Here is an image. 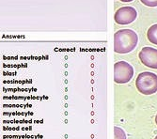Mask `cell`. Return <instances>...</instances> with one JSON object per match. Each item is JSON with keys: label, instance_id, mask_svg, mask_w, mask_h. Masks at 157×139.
Masks as SVG:
<instances>
[{"label": "cell", "instance_id": "obj_1", "mask_svg": "<svg viewBox=\"0 0 157 139\" xmlns=\"http://www.w3.org/2000/svg\"><path fill=\"white\" fill-rule=\"evenodd\" d=\"M138 43V36L132 29H121L114 35V51L124 54L132 52Z\"/></svg>", "mask_w": 157, "mask_h": 139}, {"label": "cell", "instance_id": "obj_2", "mask_svg": "<svg viewBox=\"0 0 157 139\" xmlns=\"http://www.w3.org/2000/svg\"><path fill=\"white\" fill-rule=\"evenodd\" d=\"M136 87L143 95L154 94L157 92V75L151 72L139 73L136 80Z\"/></svg>", "mask_w": 157, "mask_h": 139}, {"label": "cell", "instance_id": "obj_3", "mask_svg": "<svg viewBox=\"0 0 157 139\" xmlns=\"http://www.w3.org/2000/svg\"><path fill=\"white\" fill-rule=\"evenodd\" d=\"M133 66L126 61H118L114 65V81L117 84H126L134 76Z\"/></svg>", "mask_w": 157, "mask_h": 139}, {"label": "cell", "instance_id": "obj_4", "mask_svg": "<svg viewBox=\"0 0 157 139\" xmlns=\"http://www.w3.org/2000/svg\"><path fill=\"white\" fill-rule=\"evenodd\" d=\"M137 17V11L134 7L125 6L117 9L114 15V19L118 24L126 25L133 23Z\"/></svg>", "mask_w": 157, "mask_h": 139}, {"label": "cell", "instance_id": "obj_5", "mask_svg": "<svg viewBox=\"0 0 157 139\" xmlns=\"http://www.w3.org/2000/svg\"><path fill=\"white\" fill-rule=\"evenodd\" d=\"M142 64L148 68L157 70V49L153 47H143L138 54Z\"/></svg>", "mask_w": 157, "mask_h": 139}, {"label": "cell", "instance_id": "obj_6", "mask_svg": "<svg viewBox=\"0 0 157 139\" xmlns=\"http://www.w3.org/2000/svg\"><path fill=\"white\" fill-rule=\"evenodd\" d=\"M147 38L150 43L157 45V24H152L147 31Z\"/></svg>", "mask_w": 157, "mask_h": 139}, {"label": "cell", "instance_id": "obj_7", "mask_svg": "<svg viewBox=\"0 0 157 139\" xmlns=\"http://www.w3.org/2000/svg\"><path fill=\"white\" fill-rule=\"evenodd\" d=\"M114 135H115L114 139H126V133L124 130L118 126L114 127Z\"/></svg>", "mask_w": 157, "mask_h": 139}, {"label": "cell", "instance_id": "obj_8", "mask_svg": "<svg viewBox=\"0 0 157 139\" xmlns=\"http://www.w3.org/2000/svg\"><path fill=\"white\" fill-rule=\"evenodd\" d=\"M140 1L142 2V4L148 7H157V0H140Z\"/></svg>", "mask_w": 157, "mask_h": 139}, {"label": "cell", "instance_id": "obj_9", "mask_svg": "<svg viewBox=\"0 0 157 139\" xmlns=\"http://www.w3.org/2000/svg\"><path fill=\"white\" fill-rule=\"evenodd\" d=\"M121 2H124V3H128V2H132L133 0H120Z\"/></svg>", "mask_w": 157, "mask_h": 139}, {"label": "cell", "instance_id": "obj_10", "mask_svg": "<svg viewBox=\"0 0 157 139\" xmlns=\"http://www.w3.org/2000/svg\"><path fill=\"white\" fill-rule=\"evenodd\" d=\"M155 123H156V125H157V115L155 116Z\"/></svg>", "mask_w": 157, "mask_h": 139}, {"label": "cell", "instance_id": "obj_11", "mask_svg": "<svg viewBox=\"0 0 157 139\" xmlns=\"http://www.w3.org/2000/svg\"><path fill=\"white\" fill-rule=\"evenodd\" d=\"M154 139H157V135H156V136H155V138H154Z\"/></svg>", "mask_w": 157, "mask_h": 139}]
</instances>
